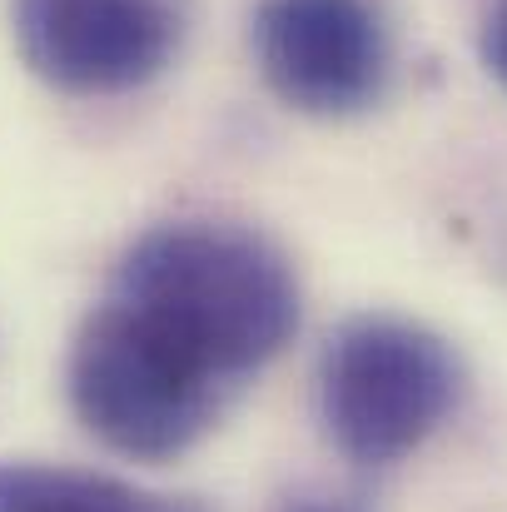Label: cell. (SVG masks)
<instances>
[{"label":"cell","instance_id":"obj_1","mask_svg":"<svg viewBox=\"0 0 507 512\" xmlns=\"http://www.w3.org/2000/svg\"><path fill=\"white\" fill-rule=\"evenodd\" d=\"M110 299L179 343L229 388L259 373L299 329V279L254 229L179 219L140 234Z\"/></svg>","mask_w":507,"mask_h":512},{"label":"cell","instance_id":"obj_2","mask_svg":"<svg viewBox=\"0 0 507 512\" xmlns=\"http://www.w3.org/2000/svg\"><path fill=\"white\" fill-rule=\"evenodd\" d=\"M458 348L393 314H363L338 329L319 363V413L329 443L358 468L413 458L463 403Z\"/></svg>","mask_w":507,"mask_h":512},{"label":"cell","instance_id":"obj_3","mask_svg":"<svg viewBox=\"0 0 507 512\" xmlns=\"http://www.w3.org/2000/svg\"><path fill=\"white\" fill-rule=\"evenodd\" d=\"M229 393L234 388L219 373L110 294L70 348V403L80 423L125 458H174L194 448Z\"/></svg>","mask_w":507,"mask_h":512},{"label":"cell","instance_id":"obj_4","mask_svg":"<svg viewBox=\"0 0 507 512\" xmlns=\"http://www.w3.org/2000/svg\"><path fill=\"white\" fill-rule=\"evenodd\" d=\"M254 60L289 110L319 120L363 115L393 80V40L373 0H259Z\"/></svg>","mask_w":507,"mask_h":512},{"label":"cell","instance_id":"obj_5","mask_svg":"<svg viewBox=\"0 0 507 512\" xmlns=\"http://www.w3.org/2000/svg\"><path fill=\"white\" fill-rule=\"evenodd\" d=\"M20 60L65 95H130L165 75L184 15L174 0H10Z\"/></svg>","mask_w":507,"mask_h":512},{"label":"cell","instance_id":"obj_6","mask_svg":"<svg viewBox=\"0 0 507 512\" xmlns=\"http://www.w3.org/2000/svg\"><path fill=\"white\" fill-rule=\"evenodd\" d=\"M0 512H209L194 498L150 493L140 483L65 468V463H35V458H5L0 463Z\"/></svg>","mask_w":507,"mask_h":512},{"label":"cell","instance_id":"obj_7","mask_svg":"<svg viewBox=\"0 0 507 512\" xmlns=\"http://www.w3.org/2000/svg\"><path fill=\"white\" fill-rule=\"evenodd\" d=\"M483 65L507 90V0H488L483 10Z\"/></svg>","mask_w":507,"mask_h":512},{"label":"cell","instance_id":"obj_8","mask_svg":"<svg viewBox=\"0 0 507 512\" xmlns=\"http://www.w3.org/2000/svg\"><path fill=\"white\" fill-rule=\"evenodd\" d=\"M289 512H353V508H338V503H299V508Z\"/></svg>","mask_w":507,"mask_h":512},{"label":"cell","instance_id":"obj_9","mask_svg":"<svg viewBox=\"0 0 507 512\" xmlns=\"http://www.w3.org/2000/svg\"><path fill=\"white\" fill-rule=\"evenodd\" d=\"M503 259H507V249H503Z\"/></svg>","mask_w":507,"mask_h":512}]
</instances>
